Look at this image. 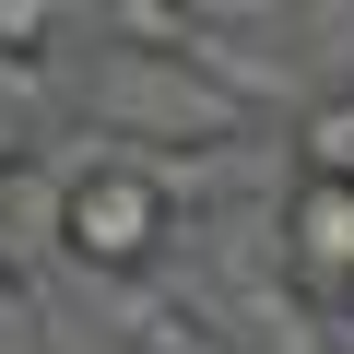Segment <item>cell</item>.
<instances>
[{
  "instance_id": "1",
  "label": "cell",
  "mask_w": 354,
  "mask_h": 354,
  "mask_svg": "<svg viewBox=\"0 0 354 354\" xmlns=\"http://www.w3.org/2000/svg\"><path fill=\"white\" fill-rule=\"evenodd\" d=\"M165 177L153 165H83L71 189H59V248L71 260H95V272H142L153 248H165Z\"/></svg>"
},
{
  "instance_id": "2",
  "label": "cell",
  "mask_w": 354,
  "mask_h": 354,
  "mask_svg": "<svg viewBox=\"0 0 354 354\" xmlns=\"http://www.w3.org/2000/svg\"><path fill=\"white\" fill-rule=\"evenodd\" d=\"M283 272H295L319 307H354V189L295 177V201H283Z\"/></svg>"
},
{
  "instance_id": "3",
  "label": "cell",
  "mask_w": 354,
  "mask_h": 354,
  "mask_svg": "<svg viewBox=\"0 0 354 354\" xmlns=\"http://www.w3.org/2000/svg\"><path fill=\"white\" fill-rule=\"evenodd\" d=\"M295 177L354 189V95H330V106H307V118H295Z\"/></svg>"
},
{
  "instance_id": "4",
  "label": "cell",
  "mask_w": 354,
  "mask_h": 354,
  "mask_svg": "<svg viewBox=\"0 0 354 354\" xmlns=\"http://www.w3.org/2000/svg\"><path fill=\"white\" fill-rule=\"evenodd\" d=\"M36 36H59L48 0H0V48H36Z\"/></svg>"
}]
</instances>
